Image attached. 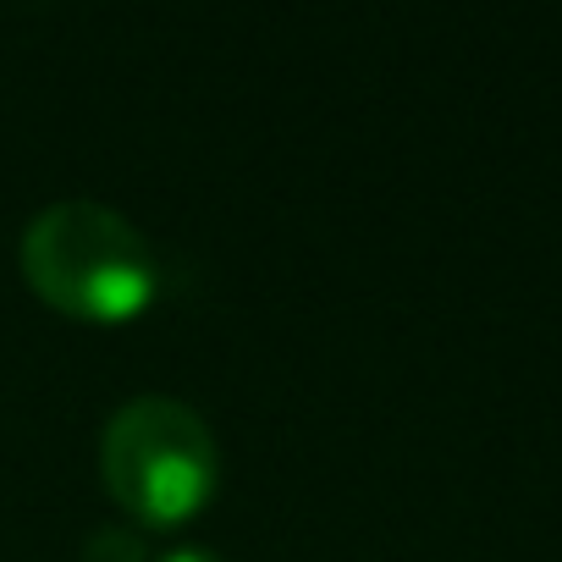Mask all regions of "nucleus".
<instances>
[{
	"label": "nucleus",
	"mask_w": 562,
	"mask_h": 562,
	"mask_svg": "<svg viewBox=\"0 0 562 562\" xmlns=\"http://www.w3.org/2000/svg\"><path fill=\"white\" fill-rule=\"evenodd\" d=\"M83 562H144V540L127 524H105L83 540Z\"/></svg>",
	"instance_id": "nucleus-3"
},
{
	"label": "nucleus",
	"mask_w": 562,
	"mask_h": 562,
	"mask_svg": "<svg viewBox=\"0 0 562 562\" xmlns=\"http://www.w3.org/2000/svg\"><path fill=\"white\" fill-rule=\"evenodd\" d=\"M23 281L67 321L127 326L160 299V259L149 237L111 204H45L18 248Z\"/></svg>",
	"instance_id": "nucleus-1"
},
{
	"label": "nucleus",
	"mask_w": 562,
	"mask_h": 562,
	"mask_svg": "<svg viewBox=\"0 0 562 562\" xmlns=\"http://www.w3.org/2000/svg\"><path fill=\"white\" fill-rule=\"evenodd\" d=\"M105 491L144 529H177L204 513L221 480L210 425L177 397H133L100 436Z\"/></svg>",
	"instance_id": "nucleus-2"
},
{
	"label": "nucleus",
	"mask_w": 562,
	"mask_h": 562,
	"mask_svg": "<svg viewBox=\"0 0 562 562\" xmlns=\"http://www.w3.org/2000/svg\"><path fill=\"white\" fill-rule=\"evenodd\" d=\"M160 562H226V557H215V551H204V546H177V551H166Z\"/></svg>",
	"instance_id": "nucleus-4"
}]
</instances>
